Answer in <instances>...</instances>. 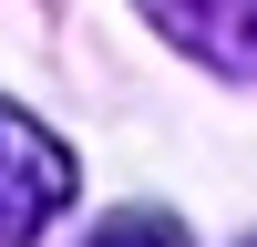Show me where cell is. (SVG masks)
Wrapping results in <instances>:
<instances>
[{
    "label": "cell",
    "instance_id": "1",
    "mask_svg": "<svg viewBox=\"0 0 257 247\" xmlns=\"http://www.w3.org/2000/svg\"><path fill=\"white\" fill-rule=\"evenodd\" d=\"M72 144L62 134H41L21 103H0V247H31V237H52V216L72 206Z\"/></svg>",
    "mask_w": 257,
    "mask_h": 247
},
{
    "label": "cell",
    "instance_id": "2",
    "mask_svg": "<svg viewBox=\"0 0 257 247\" xmlns=\"http://www.w3.org/2000/svg\"><path fill=\"white\" fill-rule=\"evenodd\" d=\"M185 62H216V72H257V0H134Z\"/></svg>",
    "mask_w": 257,
    "mask_h": 247
},
{
    "label": "cell",
    "instance_id": "3",
    "mask_svg": "<svg viewBox=\"0 0 257 247\" xmlns=\"http://www.w3.org/2000/svg\"><path fill=\"white\" fill-rule=\"evenodd\" d=\"M82 247H196V237H185V226L165 216V206H113V216H103Z\"/></svg>",
    "mask_w": 257,
    "mask_h": 247
}]
</instances>
